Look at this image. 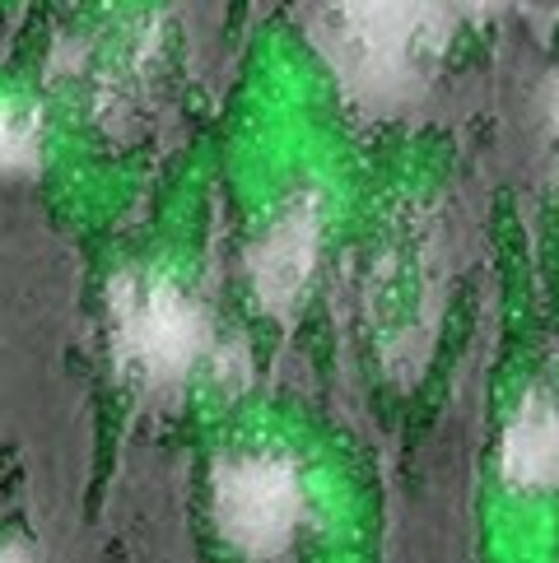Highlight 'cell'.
<instances>
[{
  "label": "cell",
  "instance_id": "1",
  "mask_svg": "<svg viewBox=\"0 0 559 563\" xmlns=\"http://www.w3.org/2000/svg\"><path fill=\"white\" fill-rule=\"evenodd\" d=\"M317 37L350 93L396 103L419 85V56L443 37V14L434 5H336Z\"/></svg>",
  "mask_w": 559,
  "mask_h": 563
},
{
  "label": "cell",
  "instance_id": "2",
  "mask_svg": "<svg viewBox=\"0 0 559 563\" xmlns=\"http://www.w3.org/2000/svg\"><path fill=\"white\" fill-rule=\"evenodd\" d=\"M112 340L122 368L150 387L183 382L210 345L206 312L173 279L127 275L112 285Z\"/></svg>",
  "mask_w": 559,
  "mask_h": 563
},
{
  "label": "cell",
  "instance_id": "3",
  "mask_svg": "<svg viewBox=\"0 0 559 563\" xmlns=\"http://www.w3.org/2000/svg\"><path fill=\"white\" fill-rule=\"evenodd\" d=\"M304 485L289 456L238 452L215 466V521L243 554L271 559L294 540Z\"/></svg>",
  "mask_w": 559,
  "mask_h": 563
},
{
  "label": "cell",
  "instance_id": "4",
  "mask_svg": "<svg viewBox=\"0 0 559 563\" xmlns=\"http://www.w3.org/2000/svg\"><path fill=\"white\" fill-rule=\"evenodd\" d=\"M317 200H294V206L266 229V238L252 247V289L271 312H285L304 294L313 261H317Z\"/></svg>",
  "mask_w": 559,
  "mask_h": 563
},
{
  "label": "cell",
  "instance_id": "5",
  "mask_svg": "<svg viewBox=\"0 0 559 563\" xmlns=\"http://www.w3.org/2000/svg\"><path fill=\"white\" fill-rule=\"evenodd\" d=\"M504 479L517 494L555 489L559 485V406L546 396H527L504 433Z\"/></svg>",
  "mask_w": 559,
  "mask_h": 563
},
{
  "label": "cell",
  "instance_id": "6",
  "mask_svg": "<svg viewBox=\"0 0 559 563\" xmlns=\"http://www.w3.org/2000/svg\"><path fill=\"white\" fill-rule=\"evenodd\" d=\"M33 158H37V126H33V117L0 103V173L33 168Z\"/></svg>",
  "mask_w": 559,
  "mask_h": 563
},
{
  "label": "cell",
  "instance_id": "7",
  "mask_svg": "<svg viewBox=\"0 0 559 563\" xmlns=\"http://www.w3.org/2000/svg\"><path fill=\"white\" fill-rule=\"evenodd\" d=\"M0 563H29L19 545H0Z\"/></svg>",
  "mask_w": 559,
  "mask_h": 563
},
{
  "label": "cell",
  "instance_id": "8",
  "mask_svg": "<svg viewBox=\"0 0 559 563\" xmlns=\"http://www.w3.org/2000/svg\"><path fill=\"white\" fill-rule=\"evenodd\" d=\"M555 131H559V89H555Z\"/></svg>",
  "mask_w": 559,
  "mask_h": 563
}]
</instances>
